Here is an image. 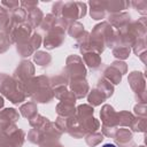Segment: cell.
<instances>
[{"label":"cell","instance_id":"cell-1","mask_svg":"<svg viewBox=\"0 0 147 147\" xmlns=\"http://www.w3.org/2000/svg\"><path fill=\"white\" fill-rule=\"evenodd\" d=\"M102 147H116V146L113 145V144H106V145H103Z\"/></svg>","mask_w":147,"mask_h":147}]
</instances>
